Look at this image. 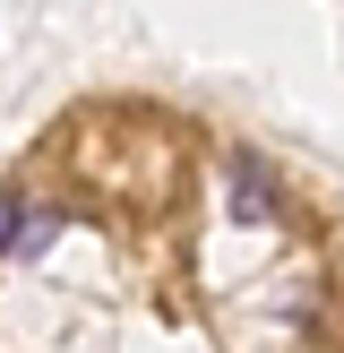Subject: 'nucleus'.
<instances>
[{"mask_svg":"<svg viewBox=\"0 0 344 353\" xmlns=\"http://www.w3.org/2000/svg\"><path fill=\"white\" fill-rule=\"evenodd\" d=\"M233 207H241L250 224H258V216H275V199H267V181H258V164H241V172H233Z\"/></svg>","mask_w":344,"mask_h":353,"instance_id":"obj_1","label":"nucleus"},{"mask_svg":"<svg viewBox=\"0 0 344 353\" xmlns=\"http://www.w3.org/2000/svg\"><path fill=\"white\" fill-rule=\"evenodd\" d=\"M17 224H26V207H17V190H0V250H17Z\"/></svg>","mask_w":344,"mask_h":353,"instance_id":"obj_2","label":"nucleus"},{"mask_svg":"<svg viewBox=\"0 0 344 353\" xmlns=\"http://www.w3.org/2000/svg\"><path fill=\"white\" fill-rule=\"evenodd\" d=\"M52 233H61V216H34V224H17V250H43Z\"/></svg>","mask_w":344,"mask_h":353,"instance_id":"obj_3","label":"nucleus"}]
</instances>
